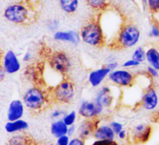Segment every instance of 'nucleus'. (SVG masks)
Returning a JSON list of instances; mask_svg holds the SVG:
<instances>
[{
  "label": "nucleus",
  "mask_w": 159,
  "mask_h": 145,
  "mask_svg": "<svg viewBox=\"0 0 159 145\" xmlns=\"http://www.w3.org/2000/svg\"><path fill=\"white\" fill-rule=\"evenodd\" d=\"M20 62L17 58L16 55L12 51H6L3 57L2 68L6 74H14L20 69Z\"/></svg>",
  "instance_id": "nucleus-11"
},
{
  "label": "nucleus",
  "mask_w": 159,
  "mask_h": 145,
  "mask_svg": "<svg viewBox=\"0 0 159 145\" xmlns=\"http://www.w3.org/2000/svg\"><path fill=\"white\" fill-rule=\"evenodd\" d=\"M149 36L152 38H159V22H155L153 23Z\"/></svg>",
  "instance_id": "nucleus-27"
},
{
  "label": "nucleus",
  "mask_w": 159,
  "mask_h": 145,
  "mask_svg": "<svg viewBox=\"0 0 159 145\" xmlns=\"http://www.w3.org/2000/svg\"><path fill=\"white\" fill-rule=\"evenodd\" d=\"M49 93L51 99L54 102L61 104L69 103L75 93V85L68 79H63Z\"/></svg>",
  "instance_id": "nucleus-5"
},
{
  "label": "nucleus",
  "mask_w": 159,
  "mask_h": 145,
  "mask_svg": "<svg viewBox=\"0 0 159 145\" xmlns=\"http://www.w3.org/2000/svg\"><path fill=\"white\" fill-rule=\"evenodd\" d=\"M76 112L75 111H71L70 113H67L65 116H63L62 120H63L64 122L65 123L68 127H71V126L75 125V123L76 120Z\"/></svg>",
  "instance_id": "nucleus-25"
},
{
  "label": "nucleus",
  "mask_w": 159,
  "mask_h": 145,
  "mask_svg": "<svg viewBox=\"0 0 159 145\" xmlns=\"http://www.w3.org/2000/svg\"><path fill=\"white\" fill-rule=\"evenodd\" d=\"M146 60L150 66L159 71V51L156 48H151L146 51Z\"/></svg>",
  "instance_id": "nucleus-21"
},
{
  "label": "nucleus",
  "mask_w": 159,
  "mask_h": 145,
  "mask_svg": "<svg viewBox=\"0 0 159 145\" xmlns=\"http://www.w3.org/2000/svg\"><path fill=\"white\" fill-rule=\"evenodd\" d=\"M152 127L150 125L140 124L135 126L132 131V138L137 144H144L150 140Z\"/></svg>",
  "instance_id": "nucleus-10"
},
{
  "label": "nucleus",
  "mask_w": 159,
  "mask_h": 145,
  "mask_svg": "<svg viewBox=\"0 0 159 145\" xmlns=\"http://www.w3.org/2000/svg\"><path fill=\"white\" fill-rule=\"evenodd\" d=\"M8 145H35V141L29 135L19 133L9 138Z\"/></svg>",
  "instance_id": "nucleus-19"
},
{
  "label": "nucleus",
  "mask_w": 159,
  "mask_h": 145,
  "mask_svg": "<svg viewBox=\"0 0 159 145\" xmlns=\"http://www.w3.org/2000/svg\"><path fill=\"white\" fill-rule=\"evenodd\" d=\"M148 7L152 14H158L159 12V0H148Z\"/></svg>",
  "instance_id": "nucleus-26"
},
{
  "label": "nucleus",
  "mask_w": 159,
  "mask_h": 145,
  "mask_svg": "<svg viewBox=\"0 0 159 145\" xmlns=\"http://www.w3.org/2000/svg\"><path fill=\"white\" fill-rule=\"evenodd\" d=\"M70 137L68 135H65L61 138H57V145H68L70 142Z\"/></svg>",
  "instance_id": "nucleus-29"
},
{
  "label": "nucleus",
  "mask_w": 159,
  "mask_h": 145,
  "mask_svg": "<svg viewBox=\"0 0 159 145\" xmlns=\"http://www.w3.org/2000/svg\"><path fill=\"white\" fill-rule=\"evenodd\" d=\"M132 58L134 60L140 62V63H142L144 61L146 60V52L144 51V49L141 47L137 48L133 53V56H132Z\"/></svg>",
  "instance_id": "nucleus-24"
},
{
  "label": "nucleus",
  "mask_w": 159,
  "mask_h": 145,
  "mask_svg": "<svg viewBox=\"0 0 159 145\" xmlns=\"http://www.w3.org/2000/svg\"><path fill=\"white\" fill-rule=\"evenodd\" d=\"M39 16L38 6L32 0H20L8 6L4 11L5 18L18 25H30L37 21Z\"/></svg>",
  "instance_id": "nucleus-1"
},
{
  "label": "nucleus",
  "mask_w": 159,
  "mask_h": 145,
  "mask_svg": "<svg viewBox=\"0 0 159 145\" xmlns=\"http://www.w3.org/2000/svg\"><path fill=\"white\" fill-rule=\"evenodd\" d=\"M141 37V32L133 24H124L121 26L117 37L111 43L112 49H126L134 47L138 43Z\"/></svg>",
  "instance_id": "nucleus-2"
},
{
  "label": "nucleus",
  "mask_w": 159,
  "mask_h": 145,
  "mask_svg": "<svg viewBox=\"0 0 159 145\" xmlns=\"http://www.w3.org/2000/svg\"><path fill=\"white\" fill-rule=\"evenodd\" d=\"M85 2L89 7L97 11L106 10L109 5L107 0H85Z\"/></svg>",
  "instance_id": "nucleus-23"
},
{
  "label": "nucleus",
  "mask_w": 159,
  "mask_h": 145,
  "mask_svg": "<svg viewBox=\"0 0 159 145\" xmlns=\"http://www.w3.org/2000/svg\"><path fill=\"white\" fill-rule=\"evenodd\" d=\"M24 114V103L21 100L15 99L9 103L7 112L8 121L20 120Z\"/></svg>",
  "instance_id": "nucleus-13"
},
{
  "label": "nucleus",
  "mask_w": 159,
  "mask_h": 145,
  "mask_svg": "<svg viewBox=\"0 0 159 145\" xmlns=\"http://www.w3.org/2000/svg\"><path fill=\"white\" fill-rule=\"evenodd\" d=\"M117 66H118V64L116 63V62H110V63L107 64V65H106V67L108 68L111 71H114V70L117 68Z\"/></svg>",
  "instance_id": "nucleus-35"
},
{
  "label": "nucleus",
  "mask_w": 159,
  "mask_h": 145,
  "mask_svg": "<svg viewBox=\"0 0 159 145\" xmlns=\"http://www.w3.org/2000/svg\"><path fill=\"white\" fill-rule=\"evenodd\" d=\"M117 137L120 140H124L127 137V131L125 130H122L119 134H117Z\"/></svg>",
  "instance_id": "nucleus-37"
},
{
  "label": "nucleus",
  "mask_w": 159,
  "mask_h": 145,
  "mask_svg": "<svg viewBox=\"0 0 159 145\" xmlns=\"http://www.w3.org/2000/svg\"><path fill=\"white\" fill-rule=\"evenodd\" d=\"M51 133L55 138H61L65 135H68V127L65 124L62 119L54 121L51 125Z\"/></svg>",
  "instance_id": "nucleus-18"
},
{
  "label": "nucleus",
  "mask_w": 159,
  "mask_h": 145,
  "mask_svg": "<svg viewBox=\"0 0 159 145\" xmlns=\"http://www.w3.org/2000/svg\"><path fill=\"white\" fill-rule=\"evenodd\" d=\"M110 127H112V129L113 130V131L115 132L116 135L120 133L122 130H124V126L121 123L116 122V121H113V122L110 123Z\"/></svg>",
  "instance_id": "nucleus-28"
},
{
  "label": "nucleus",
  "mask_w": 159,
  "mask_h": 145,
  "mask_svg": "<svg viewBox=\"0 0 159 145\" xmlns=\"http://www.w3.org/2000/svg\"><path fill=\"white\" fill-rule=\"evenodd\" d=\"M75 130H76V127L75 125L71 126V127H68V135L69 137L73 136L75 133Z\"/></svg>",
  "instance_id": "nucleus-36"
},
{
  "label": "nucleus",
  "mask_w": 159,
  "mask_h": 145,
  "mask_svg": "<svg viewBox=\"0 0 159 145\" xmlns=\"http://www.w3.org/2000/svg\"><path fill=\"white\" fill-rule=\"evenodd\" d=\"M29 124L26 120H17L15 121H8L5 125V130L9 134L21 133L24 130H27Z\"/></svg>",
  "instance_id": "nucleus-17"
},
{
  "label": "nucleus",
  "mask_w": 159,
  "mask_h": 145,
  "mask_svg": "<svg viewBox=\"0 0 159 145\" xmlns=\"http://www.w3.org/2000/svg\"><path fill=\"white\" fill-rule=\"evenodd\" d=\"M68 145H85V140L79 138V137L72 138L70 140L69 144Z\"/></svg>",
  "instance_id": "nucleus-30"
},
{
  "label": "nucleus",
  "mask_w": 159,
  "mask_h": 145,
  "mask_svg": "<svg viewBox=\"0 0 159 145\" xmlns=\"http://www.w3.org/2000/svg\"><path fill=\"white\" fill-rule=\"evenodd\" d=\"M65 113H64L63 111H61V110H54V112L52 113V114H51V116H52L53 119H58L59 117H60L61 116H65Z\"/></svg>",
  "instance_id": "nucleus-34"
},
{
  "label": "nucleus",
  "mask_w": 159,
  "mask_h": 145,
  "mask_svg": "<svg viewBox=\"0 0 159 145\" xmlns=\"http://www.w3.org/2000/svg\"><path fill=\"white\" fill-rule=\"evenodd\" d=\"M121 145H126V144H121Z\"/></svg>",
  "instance_id": "nucleus-41"
},
{
  "label": "nucleus",
  "mask_w": 159,
  "mask_h": 145,
  "mask_svg": "<svg viewBox=\"0 0 159 145\" xmlns=\"http://www.w3.org/2000/svg\"><path fill=\"white\" fill-rule=\"evenodd\" d=\"M49 66L57 74L65 76L68 74L71 67V59L68 54L63 51H54L48 55Z\"/></svg>",
  "instance_id": "nucleus-6"
},
{
  "label": "nucleus",
  "mask_w": 159,
  "mask_h": 145,
  "mask_svg": "<svg viewBox=\"0 0 159 145\" xmlns=\"http://www.w3.org/2000/svg\"><path fill=\"white\" fill-rule=\"evenodd\" d=\"M104 107L95 101H84L81 103L79 113L85 119H96L103 111Z\"/></svg>",
  "instance_id": "nucleus-7"
},
{
  "label": "nucleus",
  "mask_w": 159,
  "mask_h": 145,
  "mask_svg": "<svg viewBox=\"0 0 159 145\" xmlns=\"http://www.w3.org/2000/svg\"><path fill=\"white\" fill-rule=\"evenodd\" d=\"M91 145H119L115 141H99L96 140Z\"/></svg>",
  "instance_id": "nucleus-33"
},
{
  "label": "nucleus",
  "mask_w": 159,
  "mask_h": 145,
  "mask_svg": "<svg viewBox=\"0 0 159 145\" xmlns=\"http://www.w3.org/2000/svg\"><path fill=\"white\" fill-rule=\"evenodd\" d=\"M31 59V54L30 52H26L23 56V61H29Z\"/></svg>",
  "instance_id": "nucleus-38"
},
{
  "label": "nucleus",
  "mask_w": 159,
  "mask_h": 145,
  "mask_svg": "<svg viewBox=\"0 0 159 145\" xmlns=\"http://www.w3.org/2000/svg\"><path fill=\"white\" fill-rule=\"evenodd\" d=\"M147 72L148 73L149 75L153 79H157L159 76V71L156 69V68H153L152 66H148L147 68Z\"/></svg>",
  "instance_id": "nucleus-32"
},
{
  "label": "nucleus",
  "mask_w": 159,
  "mask_h": 145,
  "mask_svg": "<svg viewBox=\"0 0 159 145\" xmlns=\"http://www.w3.org/2000/svg\"><path fill=\"white\" fill-rule=\"evenodd\" d=\"M109 79L116 85L120 86H130L133 84L134 78L127 70H114L109 75Z\"/></svg>",
  "instance_id": "nucleus-8"
},
{
  "label": "nucleus",
  "mask_w": 159,
  "mask_h": 145,
  "mask_svg": "<svg viewBox=\"0 0 159 145\" xmlns=\"http://www.w3.org/2000/svg\"><path fill=\"white\" fill-rule=\"evenodd\" d=\"M54 39L58 41L69 42L73 44L79 43L81 40V36L77 32L70 31H57L54 34Z\"/></svg>",
  "instance_id": "nucleus-15"
},
{
  "label": "nucleus",
  "mask_w": 159,
  "mask_h": 145,
  "mask_svg": "<svg viewBox=\"0 0 159 145\" xmlns=\"http://www.w3.org/2000/svg\"><path fill=\"white\" fill-rule=\"evenodd\" d=\"M46 145H57V144H46Z\"/></svg>",
  "instance_id": "nucleus-39"
},
{
  "label": "nucleus",
  "mask_w": 159,
  "mask_h": 145,
  "mask_svg": "<svg viewBox=\"0 0 159 145\" xmlns=\"http://www.w3.org/2000/svg\"><path fill=\"white\" fill-rule=\"evenodd\" d=\"M96 102L100 103L103 107L110 106L113 102V96L110 95V89L108 87H103L97 95L95 99Z\"/></svg>",
  "instance_id": "nucleus-20"
},
{
  "label": "nucleus",
  "mask_w": 159,
  "mask_h": 145,
  "mask_svg": "<svg viewBox=\"0 0 159 145\" xmlns=\"http://www.w3.org/2000/svg\"><path fill=\"white\" fill-rule=\"evenodd\" d=\"M59 5L62 10L68 14L76 12L79 6V0H59Z\"/></svg>",
  "instance_id": "nucleus-22"
},
{
  "label": "nucleus",
  "mask_w": 159,
  "mask_h": 145,
  "mask_svg": "<svg viewBox=\"0 0 159 145\" xmlns=\"http://www.w3.org/2000/svg\"><path fill=\"white\" fill-rule=\"evenodd\" d=\"M111 72L110 69L107 67L99 68V69L93 71L89 76V81L92 86L97 87L102 82V81L106 79V77L109 76Z\"/></svg>",
  "instance_id": "nucleus-16"
},
{
  "label": "nucleus",
  "mask_w": 159,
  "mask_h": 145,
  "mask_svg": "<svg viewBox=\"0 0 159 145\" xmlns=\"http://www.w3.org/2000/svg\"><path fill=\"white\" fill-rule=\"evenodd\" d=\"M49 100H51L50 93L39 86L29 88L23 97V102L26 108L36 113L42 111Z\"/></svg>",
  "instance_id": "nucleus-3"
},
{
  "label": "nucleus",
  "mask_w": 159,
  "mask_h": 145,
  "mask_svg": "<svg viewBox=\"0 0 159 145\" xmlns=\"http://www.w3.org/2000/svg\"><path fill=\"white\" fill-rule=\"evenodd\" d=\"M156 15H158V22H159V12L158 14H156Z\"/></svg>",
  "instance_id": "nucleus-40"
},
{
  "label": "nucleus",
  "mask_w": 159,
  "mask_h": 145,
  "mask_svg": "<svg viewBox=\"0 0 159 145\" xmlns=\"http://www.w3.org/2000/svg\"><path fill=\"white\" fill-rule=\"evenodd\" d=\"M141 65V63L137 61L134 60L133 58L131 60H128L126 62H124V65H123V67L124 68H133V67H138Z\"/></svg>",
  "instance_id": "nucleus-31"
},
{
  "label": "nucleus",
  "mask_w": 159,
  "mask_h": 145,
  "mask_svg": "<svg viewBox=\"0 0 159 145\" xmlns=\"http://www.w3.org/2000/svg\"><path fill=\"white\" fill-rule=\"evenodd\" d=\"M131 1H134V0H131Z\"/></svg>",
  "instance_id": "nucleus-42"
},
{
  "label": "nucleus",
  "mask_w": 159,
  "mask_h": 145,
  "mask_svg": "<svg viewBox=\"0 0 159 145\" xmlns=\"http://www.w3.org/2000/svg\"><path fill=\"white\" fill-rule=\"evenodd\" d=\"M80 36L84 43L91 46L101 48L106 43L105 34L99 20H93L86 23L82 28Z\"/></svg>",
  "instance_id": "nucleus-4"
},
{
  "label": "nucleus",
  "mask_w": 159,
  "mask_h": 145,
  "mask_svg": "<svg viewBox=\"0 0 159 145\" xmlns=\"http://www.w3.org/2000/svg\"><path fill=\"white\" fill-rule=\"evenodd\" d=\"M98 126L99 125L96 119H85L77 129L78 137L84 140L88 139L90 137L93 136Z\"/></svg>",
  "instance_id": "nucleus-12"
},
{
  "label": "nucleus",
  "mask_w": 159,
  "mask_h": 145,
  "mask_svg": "<svg viewBox=\"0 0 159 145\" xmlns=\"http://www.w3.org/2000/svg\"><path fill=\"white\" fill-rule=\"evenodd\" d=\"M116 135L110 125H100L96 129L93 137L99 141H114Z\"/></svg>",
  "instance_id": "nucleus-14"
},
{
  "label": "nucleus",
  "mask_w": 159,
  "mask_h": 145,
  "mask_svg": "<svg viewBox=\"0 0 159 145\" xmlns=\"http://www.w3.org/2000/svg\"><path fill=\"white\" fill-rule=\"evenodd\" d=\"M159 104V97L158 93L152 86L148 87L141 99V106L144 110L152 111L158 107Z\"/></svg>",
  "instance_id": "nucleus-9"
}]
</instances>
